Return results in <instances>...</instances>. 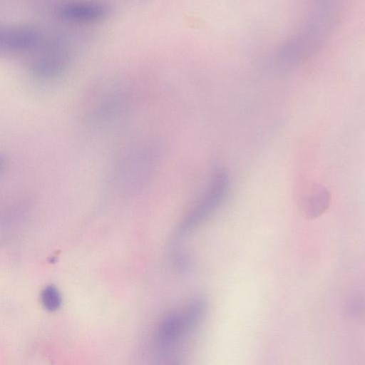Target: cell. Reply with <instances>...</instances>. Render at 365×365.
<instances>
[{
    "mask_svg": "<svg viewBox=\"0 0 365 365\" xmlns=\"http://www.w3.org/2000/svg\"><path fill=\"white\" fill-rule=\"evenodd\" d=\"M230 188V176L222 167L211 173L203 191L177 226L173 242L195 230L209 218L225 201Z\"/></svg>",
    "mask_w": 365,
    "mask_h": 365,
    "instance_id": "obj_1",
    "label": "cell"
},
{
    "mask_svg": "<svg viewBox=\"0 0 365 365\" xmlns=\"http://www.w3.org/2000/svg\"><path fill=\"white\" fill-rule=\"evenodd\" d=\"M155 154L146 145L129 149L117 162L113 182L116 188L133 190L140 188L152 173Z\"/></svg>",
    "mask_w": 365,
    "mask_h": 365,
    "instance_id": "obj_2",
    "label": "cell"
},
{
    "mask_svg": "<svg viewBox=\"0 0 365 365\" xmlns=\"http://www.w3.org/2000/svg\"><path fill=\"white\" fill-rule=\"evenodd\" d=\"M200 324L196 317L186 308L165 316L158 323L154 334L153 347L158 357L170 359L179 343Z\"/></svg>",
    "mask_w": 365,
    "mask_h": 365,
    "instance_id": "obj_3",
    "label": "cell"
},
{
    "mask_svg": "<svg viewBox=\"0 0 365 365\" xmlns=\"http://www.w3.org/2000/svg\"><path fill=\"white\" fill-rule=\"evenodd\" d=\"M61 16L73 21L90 22L105 17L108 7L99 2L77 1L67 3L58 9Z\"/></svg>",
    "mask_w": 365,
    "mask_h": 365,
    "instance_id": "obj_4",
    "label": "cell"
},
{
    "mask_svg": "<svg viewBox=\"0 0 365 365\" xmlns=\"http://www.w3.org/2000/svg\"><path fill=\"white\" fill-rule=\"evenodd\" d=\"M38 40V33L29 27L6 28L1 31V46L7 51L29 50L37 43Z\"/></svg>",
    "mask_w": 365,
    "mask_h": 365,
    "instance_id": "obj_5",
    "label": "cell"
},
{
    "mask_svg": "<svg viewBox=\"0 0 365 365\" xmlns=\"http://www.w3.org/2000/svg\"><path fill=\"white\" fill-rule=\"evenodd\" d=\"M331 195L323 185H313L301 197L300 207L308 218H316L322 215L329 207Z\"/></svg>",
    "mask_w": 365,
    "mask_h": 365,
    "instance_id": "obj_6",
    "label": "cell"
},
{
    "mask_svg": "<svg viewBox=\"0 0 365 365\" xmlns=\"http://www.w3.org/2000/svg\"><path fill=\"white\" fill-rule=\"evenodd\" d=\"M40 298L43 307L49 312L57 310L62 303L59 291L53 285L44 287L41 291Z\"/></svg>",
    "mask_w": 365,
    "mask_h": 365,
    "instance_id": "obj_7",
    "label": "cell"
}]
</instances>
